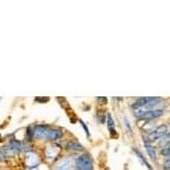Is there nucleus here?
I'll return each instance as SVG.
<instances>
[{
	"label": "nucleus",
	"instance_id": "1",
	"mask_svg": "<svg viewBox=\"0 0 170 170\" xmlns=\"http://www.w3.org/2000/svg\"><path fill=\"white\" fill-rule=\"evenodd\" d=\"M75 166L78 170H92V160L88 154H82L76 158Z\"/></svg>",
	"mask_w": 170,
	"mask_h": 170
},
{
	"label": "nucleus",
	"instance_id": "2",
	"mask_svg": "<svg viewBox=\"0 0 170 170\" xmlns=\"http://www.w3.org/2000/svg\"><path fill=\"white\" fill-rule=\"evenodd\" d=\"M167 133H168L167 125H160V126L155 127L154 129L150 131V133H149V141L153 142V141H157V140H160Z\"/></svg>",
	"mask_w": 170,
	"mask_h": 170
},
{
	"label": "nucleus",
	"instance_id": "3",
	"mask_svg": "<svg viewBox=\"0 0 170 170\" xmlns=\"http://www.w3.org/2000/svg\"><path fill=\"white\" fill-rule=\"evenodd\" d=\"M41 163V160L39 158V155H36L33 152H28L25 155V165L28 169H33L35 167H37Z\"/></svg>",
	"mask_w": 170,
	"mask_h": 170
},
{
	"label": "nucleus",
	"instance_id": "4",
	"mask_svg": "<svg viewBox=\"0 0 170 170\" xmlns=\"http://www.w3.org/2000/svg\"><path fill=\"white\" fill-rule=\"evenodd\" d=\"M163 114V111L160 110V109H153V110H150V111H146V112L142 113L141 116L139 117V119H143V120H152V119H157L159 117H161Z\"/></svg>",
	"mask_w": 170,
	"mask_h": 170
},
{
	"label": "nucleus",
	"instance_id": "5",
	"mask_svg": "<svg viewBox=\"0 0 170 170\" xmlns=\"http://www.w3.org/2000/svg\"><path fill=\"white\" fill-rule=\"evenodd\" d=\"M160 98H140V99H137L136 101H134L133 103H132V109H134V110H137V109H140L142 107H144L147 102H151V101H155V100H159Z\"/></svg>",
	"mask_w": 170,
	"mask_h": 170
},
{
	"label": "nucleus",
	"instance_id": "6",
	"mask_svg": "<svg viewBox=\"0 0 170 170\" xmlns=\"http://www.w3.org/2000/svg\"><path fill=\"white\" fill-rule=\"evenodd\" d=\"M60 152V147L58 145H50L46 150V158L48 160H55Z\"/></svg>",
	"mask_w": 170,
	"mask_h": 170
},
{
	"label": "nucleus",
	"instance_id": "7",
	"mask_svg": "<svg viewBox=\"0 0 170 170\" xmlns=\"http://www.w3.org/2000/svg\"><path fill=\"white\" fill-rule=\"evenodd\" d=\"M72 169V161L69 158H62L59 160L55 166V170H70Z\"/></svg>",
	"mask_w": 170,
	"mask_h": 170
},
{
	"label": "nucleus",
	"instance_id": "8",
	"mask_svg": "<svg viewBox=\"0 0 170 170\" xmlns=\"http://www.w3.org/2000/svg\"><path fill=\"white\" fill-rule=\"evenodd\" d=\"M48 127L46 125H37L35 128H34V136L37 137V139H44L47 136V133H48Z\"/></svg>",
	"mask_w": 170,
	"mask_h": 170
},
{
	"label": "nucleus",
	"instance_id": "9",
	"mask_svg": "<svg viewBox=\"0 0 170 170\" xmlns=\"http://www.w3.org/2000/svg\"><path fill=\"white\" fill-rule=\"evenodd\" d=\"M61 137H62V132L59 129H49L47 133V136H46V139L48 141L51 142H55L59 139H61Z\"/></svg>",
	"mask_w": 170,
	"mask_h": 170
},
{
	"label": "nucleus",
	"instance_id": "10",
	"mask_svg": "<svg viewBox=\"0 0 170 170\" xmlns=\"http://www.w3.org/2000/svg\"><path fill=\"white\" fill-rule=\"evenodd\" d=\"M143 143H144L145 150H146V152H147V154H149V157L151 158V160H153V161H157V152H155L154 147L151 145L150 141L144 139V140H143Z\"/></svg>",
	"mask_w": 170,
	"mask_h": 170
},
{
	"label": "nucleus",
	"instance_id": "11",
	"mask_svg": "<svg viewBox=\"0 0 170 170\" xmlns=\"http://www.w3.org/2000/svg\"><path fill=\"white\" fill-rule=\"evenodd\" d=\"M65 147H66V150H68V151H70V152H81V151L84 150V147H83L80 143H77V142H75V141L67 142L66 145H65Z\"/></svg>",
	"mask_w": 170,
	"mask_h": 170
},
{
	"label": "nucleus",
	"instance_id": "12",
	"mask_svg": "<svg viewBox=\"0 0 170 170\" xmlns=\"http://www.w3.org/2000/svg\"><path fill=\"white\" fill-rule=\"evenodd\" d=\"M169 144H170V134L169 133H167V134H165V135L160 139L159 146H161V147H166V146H168Z\"/></svg>",
	"mask_w": 170,
	"mask_h": 170
},
{
	"label": "nucleus",
	"instance_id": "13",
	"mask_svg": "<svg viewBox=\"0 0 170 170\" xmlns=\"http://www.w3.org/2000/svg\"><path fill=\"white\" fill-rule=\"evenodd\" d=\"M11 150H14L16 153L17 152H19L22 149H21V143L18 141H16V140H11V141L9 142V145H8Z\"/></svg>",
	"mask_w": 170,
	"mask_h": 170
},
{
	"label": "nucleus",
	"instance_id": "14",
	"mask_svg": "<svg viewBox=\"0 0 170 170\" xmlns=\"http://www.w3.org/2000/svg\"><path fill=\"white\" fill-rule=\"evenodd\" d=\"M134 152H135V153H136V154L139 155V158H140V160H141L142 162H143V163H144V165H145L146 167H147V169H149V170H152V167H151V166H150V163H149V162H147V161L145 160V158L143 157V154H142L141 152H140V151H139L137 149H134Z\"/></svg>",
	"mask_w": 170,
	"mask_h": 170
},
{
	"label": "nucleus",
	"instance_id": "15",
	"mask_svg": "<svg viewBox=\"0 0 170 170\" xmlns=\"http://www.w3.org/2000/svg\"><path fill=\"white\" fill-rule=\"evenodd\" d=\"M3 154H5V157H14L15 154H16V152L14 151V150H11L9 146H6L5 149H3Z\"/></svg>",
	"mask_w": 170,
	"mask_h": 170
},
{
	"label": "nucleus",
	"instance_id": "16",
	"mask_svg": "<svg viewBox=\"0 0 170 170\" xmlns=\"http://www.w3.org/2000/svg\"><path fill=\"white\" fill-rule=\"evenodd\" d=\"M107 122H108V128H109V131L114 128V122H113L112 116H111L110 113L107 116Z\"/></svg>",
	"mask_w": 170,
	"mask_h": 170
},
{
	"label": "nucleus",
	"instance_id": "17",
	"mask_svg": "<svg viewBox=\"0 0 170 170\" xmlns=\"http://www.w3.org/2000/svg\"><path fill=\"white\" fill-rule=\"evenodd\" d=\"M21 149H22L23 151H25L26 153H28V152H31V150H32V146L28 144L27 142H25V143L21 144Z\"/></svg>",
	"mask_w": 170,
	"mask_h": 170
},
{
	"label": "nucleus",
	"instance_id": "18",
	"mask_svg": "<svg viewBox=\"0 0 170 170\" xmlns=\"http://www.w3.org/2000/svg\"><path fill=\"white\" fill-rule=\"evenodd\" d=\"M161 155L163 157H170V146H166L161 150Z\"/></svg>",
	"mask_w": 170,
	"mask_h": 170
},
{
	"label": "nucleus",
	"instance_id": "19",
	"mask_svg": "<svg viewBox=\"0 0 170 170\" xmlns=\"http://www.w3.org/2000/svg\"><path fill=\"white\" fill-rule=\"evenodd\" d=\"M80 122H81V125L83 126V128H84V131H85V133H86V135L88 136V128H87V126L85 125V122L83 121V120H80Z\"/></svg>",
	"mask_w": 170,
	"mask_h": 170
},
{
	"label": "nucleus",
	"instance_id": "20",
	"mask_svg": "<svg viewBox=\"0 0 170 170\" xmlns=\"http://www.w3.org/2000/svg\"><path fill=\"white\" fill-rule=\"evenodd\" d=\"M163 167H165L166 169L170 170V159H167V160L163 162Z\"/></svg>",
	"mask_w": 170,
	"mask_h": 170
},
{
	"label": "nucleus",
	"instance_id": "21",
	"mask_svg": "<svg viewBox=\"0 0 170 170\" xmlns=\"http://www.w3.org/2000/svg\"><path fill=\"white\" fill-rule=\"evenodd\" d=\"M49 99L48 98H36L35 99V101H37V102H47Z\"/></svg>",
	"mask_w": 170,
	"mask_h": 170
},
{
	"label": "nucleus",
	"instance_id": "22",
	"mask_svg": "<svg viewBox=\"0 0 170 170\" xmlns=\"http://www.w3.org/2000/svg\"><path fill=\"white\" fill-rule=\"evenodd\" d=\"M96 100H98L99 102H102L103 104H106V103H107V99H106V98H98Z\"/></svg>",
	"mask_w": 170,
	"mask_h": 170
},
{
	"label": "nucleus",
	"instance_id": "23",
	"mask_svg": "<svg viewBox=\"0 0 170 170\" xmlns=\"http://www.w3.org/2000/svg\"><path fill=\"white\" fill-rule=\"evenodd\" d=\"M5 158H6V157H5L3 152H2V151H0V161H3V160H5Z\"/></svg>",
	"mask_w": 170,
	"mask_h": 170
}]
</instances>
